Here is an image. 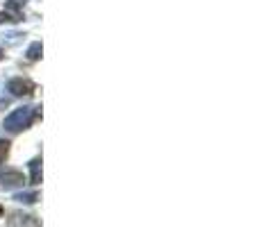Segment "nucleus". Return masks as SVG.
Returning a JSON list of instances; mask_svg holds the SVG:
<instances>
[{
	"label": "nucleus",
	"instance_id": "f257e3e1",
	"mask_svg": "<svg viewBox=\"0 0 259 227\" xmlns=\"http://www.w3.org/2000/svg\"><path fill=\"white\" fill-rule=\"evenodd\" d=\"M41 112H39V107H21V109H14L12 114L5 118V125L3 127L7 129L9 134H16V132H21V129H27L32 125V120L34 118H39Z\"/></svg>",
	"mask_w": 259,
	"mask_h": 227
},
{
	"label": "nucleus",
	"instance_id": "0eeeda50",
	"mask_svg": "<svg viewBox=\"0 0 259 227\" xmlns=\"http://www.w3.org/2000/svg\"><path fill=\"white\" fill-rule=\"evenodd\" d=\"M18 21H21V16H16V14L0 12V23H18Z\"/></svg>",
	"mask_w": 259,
	"mask_h": 227
},
{
	"label": "nucleus",
	"instance_id": "39448f33",
	"mask_svg": "<svg viewBox=\"0 0 259 227\" xmlns=\"http://www.w3.org/2000/svg\"><path fill=\"white\" fill-rule=\"evenodd\" d=\"M14 200H16V202H21V205H34V202L39 200V193H36V191L16 193V196H14Z\"/></svg>",
	"mask_w": 259,
	"mask_h": 227
},
{
	"label": "nucleus",
	"instance_id": "f03ea898",
	"mask_svg": "<svg viewBox=\"0 0 259 227\" xmlns=\"http://www.w3.org/2000/svg\"><path fill=\"white\" fill-rule=\"evenodd\" d=\"M25 184V175L16 168L0 170V189H16Z\"/></svg>",
	"mask_w": 259,
	"mask_h": 227
},
{
	"label": "nucleus",
	"instance_id": "9d476101",
	"mask_svg": "<svg viewBox=\"0 0 259 227\" xmlns=\"http://www.w3.org/2000/svg\"><path fill=\"white\" fill-rule=\"evenodd\" d=\"M3 55H5V53H3V48H0V59H3Z\"/></svg>",
	"mask_w": 259,
	"mask_h": 227
},
{
	"label": "nucleus",
	"instance_id": "9b49d317",
	"mask_svg": "<svg viewBox=\"0 0 259 227\" xmlns=\"http://www.w3.org/2000/svg\"><path fill=\"white\" fill-rule=\"evenodd\" d=\"M0 216H3V205H0Z\"/></svg>",
	"mask_w": 259,
	"mask_h": 227
},
{
	"label": "nucleus",
	"instance_id": "1a4fd4ad",
	"mask_svg": "<svg viewBox=\"0 0 259 227\" xmlns=\"http://www.w3.org/2000/svg\"><path fill=\"white\" fill-rule=\"evenodd\" d=\"M23 225L25 227H41V220L36 216H23Z\"/></svg>",
	"mask_w": 259,
	"mask_h": 227
},
{
	"label": "nucleus",
	"instance_id": "423d86ee",
	"mask_svg": "<svg viewBox=\"0 0 259 227\" xmlns=\"http://www.w3.org/2000/svg\"><path fill=\"white\" fill-rule=\"evenodd\" d=\"M41 50H44V48H41V43H39V41H36V43H32L30 46V48H27V62H36V59H39L41 57Z\"/></svg>",
	"mask_w": 259,
	"mask_h": 227
},
{
	"label": "nucleus",
	"instance_id": "20e7f679",
	"mask_svg": "<svg viewBox=\"0 0 259 227\" xmlns=\"http://www.w3.org/2000/svg\"><path fill=\"white\" fill-rule=\"evenodd\" d=\"M27 166H30V182L34 187H39L41 184V157H34Z\"/></svg>",
	"mask_w": 259,
	"mask_h": 227
},
{
	"label": "nucleus",
	"instance_id": "7ed1b4c3",
	"mask_svg": "<svg viewBox=\"0 0 259 227\" xmlns=\"http://www.w3.org/2000/svg\"><path fill=\"white\" fill-rule=\"evenodd\" d=\"M7 91L12 96H18V98H23V96H32L36 91V86H34V82H30V80H23V77H14L12 82L7 84Z\"/></svg>",
	"mask_w": 259,
	"mask_h": 227
},
{
	"label": "nucleus",
	"instance_id": "6e6552de",
	"mask_svg": "<svg viewBox=\"0 0 259 227\" xmlns=\"http://www.w3.org/2000/svg\"><path fill=\"white\" fill-rule=\"evenodd\" d=\"M7 155H9V141L7 139H0V164L7 159Z\"/></svg>",
	"mask_w": 259,
	"mask_h": 227
}]
</instances>
